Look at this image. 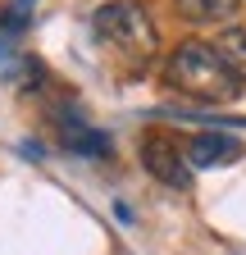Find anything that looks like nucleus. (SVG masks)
Here are the masks:
<instances>
[{
  "mask_svg": "<svg viewBox=\"0 0 246 255\" xmlns=\"http://www.w3.org/2000/svg\"><path fill=\"white\" fill-rule=\"evenodd\" d=\"M164 82L169 91L187 96L196 105H228L242 96V78L228 69L214 41H182L164 59Z\"/></svg>",
  "mask_w": 246,
  "mask_h": 255,
  "instance_id": "f257e3e1",
  "label": "nucleus"
},
{
  "mask_svg": "<svg viewBox=\"0 0 246 255\" xmlns=\"http://www.w3.org/2000/svg\"><path fill=\"white\" fill-rule=\"evenodd\" d=\"M91 32H96L101 46H110L119 59L137 64V69H146V64L155 59V50H160L155 23H150V14L137 0H105V5L91 14Z\"/></svg>",
  "mask_w": 246,
  "mask_h": 255,
  "instance_id": "f03ea898",
  "label": "nucleus"
},
{
  "mask_svg": "<svg viewBox=\"0 0 246 255\" xmlns=\"http://www.w3.org/2000/svg\"><path fill=\"white\" fill-rule=\"evenodd\" d=\"M137 155H141V169L155 182H164L173 191H187L192 187V159H187V146H178V137L146 132L141 146H137Z\"/></svg>",
  "mask_w": 246,
  "mask_h": 255,
  "instance_id": "7ed1b4c3",
  "label": "nucleus"
},
{
  "mask_svg": "<svg viewBox=\"0 0 246 255\" xmlns=\"http://www.w3.org/2000/svg\"><path fill=\"white\" fill-rule=\"evenodd\" d=\"M55 123H59V146H64L69 155H87V159H105L114 146H110V137L101 132V128H91L73 105L69 110H59L55 114Z\"/></svg>",
  "mask_w": 246,
  "mask_h": 255,
  "instance_id": "20e7f679",
  "label": "nucleus"
},
{
  "mask_svg": "<svg viewBox=\"0 0 246 255\" xmlns=\"http://www.w3.org/2000/svg\"><path fill=\"white\" fill-rule=\"evenodd\" d=\"M187 159H192V169H224L233 159H242V141L228 132H196L187 141Z\"/></svg>",
  "mask_w": 246,
  "mask_h": 255,
  "instance_id": "39448f33",
  "label": "nucleus"
},
{
  "mask_svg": "<svg viewBox=\"0 0 246 255\" xmlns=\"http://www.w3.org/2000/svg\"><path fill=\"white\" fill-rule=\"evenodd\" d=\"M178 9L192 23H224L237 14V0H178Z\"/></svg>",
  "mask_w": 246,
  "mask_h": 255,
  "instance_id": "423d86ee",
  "label": "nucleus"
},
{
  "mask_svg": "<svg viewBox=\"0 0 246 255\" xmlns=\"http://www.w3.org/2000/svg\"><path fill=\"white\" fill-rule=\"evenodd\" d=\"M214 46H219V55L228 59V69L246 82V27H224Z\"/></svg>",
  "mask_w": 246,
  "mask_h": 255,
  "instance_id": "0eeeda50",
  "label": "nucleus"
},
{
  "mask_svg": "<svg viewBox=\"0 0 246 255\" xmlns=\"http://www.w3.org/2000/svg\"><path fill=\"white\" fill-rule=\"evenodd\" d=\"M9 41H14V32L5 27V14H0V59H5V50H9Z\"/></svg>",
  "mask_w": 246,
  "mask_h": 255,
  "instance_id": "6e6552de",
  "label": "nucleus"
}]
</instances>
